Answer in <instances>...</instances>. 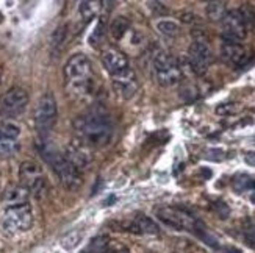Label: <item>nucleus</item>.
Masks as SVG:
<instances>
[{
	"mask_svg": "<svg viewBox=\"0 0 255 253\" xmlns=\"http://www.w3.org/2000/svg\"><path fill=\"white\" fill-rule=\"evenodd\" d=\"M0 83H2V75H0Z\"/></svg>",
	"mask_w": 255,
	"mask_h": 253,
	"instance_id": "34",
	"label": "nucleus"
},
{
	"mask_svg": "<svg viewBox=\"0 0 255 253\" xmlns=\"http://www.w3.org/2000/svg\"><path fill=\"white\" fill-rule=\"evenodd\" d=\"M58 116V108H57V100L50 92H46L39 97L35 106V125L39 135H47L49 131L53 128L55 122H57Z\"/></svg>",
	"mask_w": 255,
	"mask_h": 253,
	"instance_id": "6",
	"label": "nucleus"
},
{
	"mask_svg": "<svg viewBox=\"0 0 255 253\" xmlns=\"http://www.w3.org/2000/svg\"><path fill=\"white\" fill-rule=\"evenodd\" d=\"M102 64L105 71L112 75V77H116L119 74L126 72L127 69H130L128 66V60L126 55L118 50V49H113V47H108L102 52Z\"/></svg>",
	"mask_w": 255,
	"mask_h": 253,
	"instance_id": "13",
	"label": "nucleus"
},
{
	"mask_svg": "<svg viewBox=\"0 0 255 253\" xmlns=\"http://www.w3.org/2000/svg\"><path fill=\"white\" fill-rule=\"evenodd\" d=\"M213 210L216 211V214H218L221 219H227L229 214H230L229 206H227V203H224V202H216V203L213 205Z\"/></svg>",
	"mask_w": 255,
	"mask_h": 253,
	"instance_id": "29",
	"label": "nucleus"
},
{
	"mask_svg": "<svg viewBox=\"0 0 255 253\" xmlns=\"http://www.w3.org/2000/svg\"><path fill=\"white\" fill-rule=\"evenodd\" d=\"M28 105V94L22 87H11L0 97V109L6 116L20 114Z\"/></svg>",
	"mask_w": 255,
	"mask_h": 253,
	"instance_id": "11",
	"label": "nucleus"
},
{
	"mask_svg": "<svg viewBox=\"0 0 255 253\" xmlns=\"http://www.w3.org/2000/svg\"><path fill=\"white\" fill-rule=\"evenodd\" d=\"M157 217L160 221L179 232H193L197 219L180 206H161L157 210Z\"/></svg>",
	"mask_w": 255,
	"mask_h": 253,
	"instance_id": "7",
	"label": "nucleus"
},
{
	"mask_svg": "<svg viewBox=\"0 0 255 253\" xmlns=\"http://www.w3.org/2000/svg\"><path fill=\"white\" fill-rule=\"evenodd\" d=\"M251 200L255 203V189H252V192H251Z\"/></svg>",
	"mask_w": 255,
	"mask_h": 253,
	"instance_id": "33",
	"label": "nucleus"
},
{
	"mask_svg": "<svg viewBox=\"0 0 255 253\" xmlns=\"http://www.w3.org/2000/svg\"><path fill=\"white\" fill-rule=\"evenodd\" d=\"M19 149V144L16 141H0V153L3 155H11Z\"/></svg>",
	"mask_w": 255,
	"mask_h": 253,
	"instance_id": "28",
	"label": "nucleus"
},
{
	"mask_svg": "<svg viewBox=\"0 0 255 253\" xmlns=\"http://www.w3.org/2000/svg\"><path fill=\"white\" fill-rule=\"evenodd\" d=\"M138 87L139 83L133 69H127L126 72L113 77V89L124 100H130V98L135 97V94L138 92Z\"/></svg>",
	"mask_w": 255,
	"mask_h": 253,
	"instance_id": "12",
	"label": "nucleus"
},
{
	"mask_svg": "<svg viewBox=\"0 0 255 253\" xmlns=\"http://www.w3.org/2000/svg\"><path fill=\"white\" fill-rule=\"evenodd\" d=\"M130 30V22L127 17L124 16H119L113 20V24L112 27H110V33H112V36L116 39V41H121L124 36H126V33Z\"/></svg>",
	"mask_w": 255,
	"mask_h": 253,
	"instance_id": "19",
	"label": "nucleus"
},
{
	"mask_svg": "<svg viewBox=\"0 0 255 253\" xmlns=\"http://www.w3.org/2000/svg\"><path fill=\"white\" fill-rule=\"evenodd\" d=\"M101 8V2H82L80 3V13L85 19H91Z\"/></svg>",
	"mask_w": 255,
	"mask_h": 253,
	"instance_id": "24",
	"label": "nucleus"
},
{
	"mask_svg": "<svg viewBox=\"0 0 255 253\" xmlns=\"http://www.w3.org/2000/svg\"><path fill=\"white\" fill-rule=\"evenodd\" d=\"M82 232H71L61 239V247L64 250H74L82 241Z\"/></svg>",
	"mask_w": 255,
	"mask_h": 253,
	"instance_id": "23",
	"label": "nucleus"
},
{
	"mask_svg": "<svg viewBox=\"0 0 255 253\" xmlns=\"http://www.w3.org/2000/svg\"><path fill=\"white\" fill-rule=\"evenodd\" d=\"M224 158V152L221 149H210L207 150V160H213V161H221Z\"/></svg>",
	"mask_w": 255,
	"mask_h": 253,
	"instance_id": "30",
	"label": "nucleus"
},
{
	"mask_svg": "<svg viewBox=\"0 0 255 253\" xmlns=\"http://www.w3.org/2000/svg\"><path fill=\"white\" fill-rule=\"evenodd\" d=\"M64 39H66V30H64V27L57 28V31L53 33V38H52V47L53 49H60L63 46Z\"/></svg>",
	"mask_w": 255,
	"mask_h": 253,
	"instance_id": "27",
	"label": "nucleus"
},
{
	"mask_svg": "<svg viewBox=\"0 0 255 253\" xmlns=\"http://www.w3.org/2000/svg\"><path fill=\"white\" fill-rule=\"evenodd\" d=\"M41 153L44 160H46L50 168L53 169V172L57 173L58 180L61 181V184L66 189L69 191H77L82 186V175H80V169H77L74 164L66 158L64 155L53 149L52 146L46 144L41 149Z\"/></svg>",
	"mask_w": 255,
	"mask_h": 253,
	"instance_id": "3",
	"label": "nucleus"
},
{
	"mask_svg": "<svg viewBox=\"0 0 255 253\" xmlns=\"http://www.w3.org/2000/svg\"><path fill=\"white\" fill-rule=\"evenodd\" d=\"M20 184L36 197H42L46 194V180L41 172V168L33 161H24L19 168Z\"/></svg>",
	"mask_w": 255,
	"mask_h": 253,
	"instance_id": "10",
	"label": "nucleus"
},
{
	"mask_svg": "<svg viewBox=\"0 0 255 253\" xmlns=\"http://www.w3.org/2000/svg\"><path fill=\"white\" fill-rule=\"evenodd\" d=\"M245 241H246V244L251 247V249H254L255 250V221H249L246 222V225H245Z\"/></svg>",
	"mask_w": 255,
	"mask_h": 253,
	"instance_id": "25",
	"label": "nucleus"
},
{
	"mask_svg": "<svg viewBox=\"0 0 255 253\" xmlns=\"http://www.w3.org/2000/svg\"><path fill=\"white\" fill-rule=\"evenodd\" d=\"M66 89L75 98L91 95L94 89V75L90 58L85 53H75L64 66Z\"/></svg>",
	"mask_w": 255,
	"mask_h": 253,
	"instance_id": "2",
	"label": "nucleus"
},
{
	"mask_svg": "<svg viewBox=\"0 0 255 253\" xmlns=\"http://www.w3.org/2000/svg\"><path fill=\"white\" fill-rule=\"evenodd\" d=\"M227 14V8L224 2H210L207 6V16L210 20H223Z\"/></svg>",
	"mask_w": 255,
	"mask_h": 253,
	"instance_id": "22",
	"label": "nucleus"
},
{
	"mask_svg": "<svg viewBox=\"0 0 255 253\" xmlns=\"http://www.w3.org/2000/svg\"><path fill=\"white\" fill-rule=\"evenodd\" d=\"M221 57H223V60L227 64L241 68V66L248 64L249 52L240 42H223V46H221Z\"/></svg>",
	"mask_w": 255,
	"mask_h": 253,
	"instance_id": "15",
	"label": "nucleus"
},
{
	"mask_svg": "<svg viewBox=\"0 0 255 253\" xmlns=\"http://www.w3.org/2000/svg\"><path fill=\"white\" fill-rule=\"evenodd\" d=\"M155 27H157L158 33H161L163 36H168V38L177 36V35H179V31H180V25L177 24L175 20H169V19L158 20L157 24H155Z\"/></svg>",
	"mask_w": 255,
	"mask_h": 253,
	"instance_id": "20",
	"label": "nucleus"
},
{
	"mask_svg": "<svg viewBox=\"0 0 255 253\" xmlns=\"http://www.w3.org/2000/svg\"><path fill=\"white\" fill-rule=\"evenodd\" d=\"M152 66H153L152 69H153L155 80H157L158 84L164 87H171V86H175L177 83H180L182 80L180 64L174 57H171V55L164 52L155 53Z\"/></svg>",
	"mask_w": 255,
	"mask_h": 253,
	"instance_id": "4",
	"label": "nucleus"
},
{
	"mask_svg": "<svg viewBox=\"0 0 255 253\" xmlns=\"http://www.w3.org/2000/svg\"><path fill=\"white\" fill-rule=\"evenodd\" d=\"M241 109V106L238 103H223L216 108V113L221 116H230V114H235Z\"/></svg>",
	"mask_w": 255,
	"mask_h": 253,
	"instance_id": "26",
	"label": "nucleus"
},
{
	"mask_svg": "<svg viewBox=\"0 0 255 253\" xmlns=\"http://www.w3.org/2000/svg\"><path fill=\"white\" fill-rule=\"evenodd\" d=\"M66 158H68L77 169H82V168H86L88 164L91 163L93 157H91V149L88 147L86 144L80 139H74L71 144L66 147Z\"/></svg>",
	"mask_w": 255,
	"mask_h": 253,
	"instance_id": "14",
	"label": "nucleus"
},
{
	"mask_svg": "<svg viewBox=\"0 0 255 253\" xmlns=\"http://www.w3.org/2000/svg\"><path fill=\"white\" fill-rule=\"evenodd\" d=\"M127 228L133 233H138V235H158L160 228L158 225L155 224L150 217L147 216H135L130 221V224L127 225Z\"/></svg>",
	"mask_w": 255,
	"mask_h": 253,
	"instance_id": "17",
	"label": "nucleus"
},
{
	"mask_svg": "<svg viewBox=\"0 0 255 253\" xmlns=\"http://www.w3.org/2000/svg\"><path fill=\"white\" fill-rule=\"evenodd\" d=\"M20 135L19 125L9 122H0V141H16Z\"/></svg>",
	"mask_w": 255,
	"mask_h": 253,
	"instance_id": "21",
	"label": "nucleus"
},
{
	"mask_svg": "<svg viewBox=\"0 0 255 253\" xmlns=\"http://www.w3.org/2000/svg\"><path fill=\"white\" fill-rule=\"evenodd\" d=\"M248 22L241 9L227 11L223 19V42H241L248 36Z\"/></svg>",
	"mask_w": 255,
	"mask_h": 253,
	"instance_id": "9",
	"label": "nucleus"
},
{
	"mask_svg": "<svg viewBox=\"0 0 255 253\" xmlns=\"http://www.w3.org/2000/svg\"><path fill=\"white\" fill-rule=\"evenodd\" d=\"M77 139L90 149H99L110 144L113 138L115 125L110 114L101 106L90 108L74 120Z\"/></svg>",
	"mask_w": 255,
	"mask_h": 253,
	"instance_id": "1",
	"label": "nucleus"
},
{
	"mask_svg": "<svg viewBox=\"0 0 255 253\" xmlns=\"http://www.w3.org/2000/svg\"><path fill=\"white\" fill-rule=\"evenodd\" d=\"M193 233L202 241V243H205L208 247H212V249H219V241L216 239V236L210 232V230L205 227L204 222L201 221H197L194 228H193Z\"/></svg>",
	"mask_w": 255,
	"mask_h": 253,
	"instance_id": "18",
	"label": "nucleus"
},
{
	"mask_svg": "<svg viewBox=\"0 0 255 253\" xmlns=\"http://www.w3.org/2000/svg\"><path fill=\"white\" fill-rule=\"evenodd\" d=\"M226 253H241V250H238V249H227Z\"/></svg>",
	"mask_w": 255,
	"mask_h": 253,
	"instance_id": "32",
	"label": "nucleus"
},
{
	"mask_svg": "<svg viewBox=\"0 0 255 253\" xmlns=\"http://www.w3.org/2000/svg\"><path fill=\"white\" fill-rule=\"evenodd\" d=\"M33 225V211L28 203L6 208L3 214L2 228L3 232L9 236L25 233Z\"/></svg>",
	"mask_w": 255,
	"mask_h": 253,
	"instance_id": "5",
	"label": "nucleus"
},
{
	"mask_svg": "<svg viewBox=\"0 0 255 253\" xmlns=\"http://www.w3.org/2000/svg\"><path fill=\"white\" fill-rule=\"evenodd\" d=\"M245 161L249 164V166L255 168V152H248L246 155H245Z\"/></svg>",
	"mask_w": 255,
	"mask_h": 253,
	"instance_id": "31",
	"label": "nucleus"
},
{
	"mask_svg": "<svg viewBox=\"0 0 255 253\" xmlns=\"http://www.w3.org/2000/svg\"><path fill=\"white\" fill-rule=\"evenodd\" d=\"M30 197V191L22 184H13L8 186L3 192V203L6 205V208L11 206H19V205H25L28 202Z\"/></svg>",
	"mask_w": 255,
	"mask_h": 253,
	"instance_id": "16",
	"label": "nucleus"
},
{
	"mask_svg": "<svg viewBox=\"0 0 255 253\" xmlns=\"http://www.w3.org/2000/svg\"><path fill=\"white\" fill-rule=\"evenodd\" d=\"M212 61H213V53L212 49H210L207 38L205 36L196 38L191 42L190 50H188V63H190L191 71L196 75L202 77L207 74Z\"/></svg>",
	"mask_w": 255,
	"mask_h": 253,
	"instance_id": "8",
	"label": "nucleus"
}]
</instances>
